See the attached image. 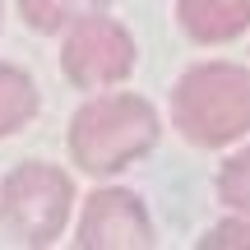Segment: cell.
Wrapping results in <instances>:
<instances>
[{
    "mask_svg": "<svg viewBox=\"0 0 250 250\" xmlns=\"http://www.w3.org/2000/svg\"><path fill=\"white\" fill-rule=\"evenodd\" d=\"M218 195H223L227 208H236V213L250 218V148L236 153L232 162H223V171H218Z\"/></svg>",
    "mask_w": 250,
    "mask_h": 250,
    "instance_id": "cell-9",
    "label": "cell"
},
{
    "mask_svg": "<svg viewBox=\"0 0 250 250\" xmlns=\"http://www.w3.org/2000/svg\"><path fill=\"white\" fill-rule=\"evenodd\" d=\"M79 246L83 250H144L153 246V227L144 204L130 190H98L88 195L79 218Z\"/></svg>",
    "mask_w": 250,
    "mask_h": 250,
    "instance_id": "cell-5",
    "label": "cell"
},
{
    "mask_svg": "<svg viewBox=\"0 0 250 250\" xmlns=\"http://www.w3.org/2000/svg\"><path fill=\"white\" fill-rule=\"evenodd\" d=\"M70 176L51 162H23L0 190V218L23 246H51L70 218Z\"/></svg>",
    "mask_w": 250,
    "mask_h": 250,
    "instance_id": "cell-3",
    "label": "cell"
},
{
    "mask_svg": "<svg viewBox=\"0 0 250 250\" xmlns=\"http://www.w3.org/2000/svg\"><path fill=\"white\" fill-rule=\"evenodd\" d=\"M37 111V88L23 70L14 65H0V139L14 130H23Z\"/></svg>",
    "mask_w": 250,
    "mask_h": 250,
    "instance_id": "cell-7",
    "label": "cell"
},
{
    "mask_svg": "<svg viewBox=\"0 0 250 250\" xmlns=\"http://www.w3.org/2000/svg\"><path fill=\"white\" fill-rule=\"evenodd\" d=\"M61 70L79 88H107L134 70V37L102 14H88L70 28L61 51Z\"/></svg>",
    "mask_w": 250,
    "mask_h": 250,
    "instance_id": "cell-4",
    "label": "cell"
},
{
    "mask_svg": "<svg viewBox=\"0 0 250 250\" xmlns=\"http://www.w3.org/2000/svg\"><path fill=\"white\" fill-rule=\"evenodd\" d=\"M176 19L186 28V37L213 46L232 42L236 33L250 28V0H176Z\"/></svg>",
    "mask_w": 250,
    "mask_h": 250,
    "instance_id": "cell-6",
    "label": "cell"
},
{
    "mask_svg": "<svg viewBox=\"0 0 250 250\" xmlns=\"http://www.w3.org/2000/svg\"><path fill=\"white\" fill-rule=\"evenodd\" d=\"M171 116L199 148H223L250 134V70L227 61L195 65L171 93Z\"/></svg>",
    "mask_w": 250,
    "mask_h": 250,
    "instance_id": "cell-1",
    "label": "cell"
},
{
    "mask_svg": "<svg viewBox=\"0 0 250 250\" xmlns=\"http://www.w3.org/2000/svg\"><path fill=\"white\" fill-rule=\"evenodd\" d=\"M158 144V111L134 93L93 98L70 125V153L83 171H121Z\"/></svg>",
    "mask_w": 250,
    "mask_h": 250,
    "instance_id": "cell-2",
    "label": "cell"
},
{
    "mask_svg": "<svg viewBox=\"0 0 250 250\" xmlns=\"http://www.w3.org/2000/svg\"><path fill=\"white\" fill-rule=\"evenodd\" d=\"M204 250H250V218L246 223H218L204 236Z\"/></svg>",
    "mask_w": 250,
    "mask_h": 250,
    "instance_id": "cell-10",
    "label": "cell"
},
{
    "mask_svg": "<svg viewBox=\"0 0 250 250\" xmlns=\"http://www.w3.org/2000/svg\"><path fill=\"white\" fill-rule=\"evenodd\" d=\"M19 9H23L28 28H37V33H61V28H74L88 14H102L107 0H19Z\"/></svg>",
    "mask_w": 250,
    "mask_h": 250,
    "instance_id": "cell-8",
    "label": "cell"
}]
</instances>
